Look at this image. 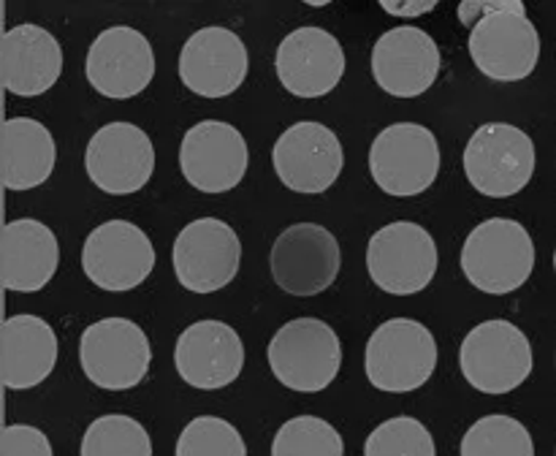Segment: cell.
Here are the masks:
<instances>
[{
  "mask_svg": "<svg viewBox=\"0 0 556 456\" xmlns=\"http://www.w3.org/2000/svg\"><path fill=\"white\" fill-rule=\"evenodd\" d=\"M470 58L494 81H521L535 71L541 36L519 0L486 3V16L470 30Z\"/></svg>",
  "mask_w": 556,
  "mask_h": 456,
  "instance_id": "2",
  "label": "cell"
},
{
  "mask_svg": "<svg viewBox=\"0 0 556 456\" xmlns=\"http://www.w3.org/2000/svg\"><path fill=\"white\" fill-rule=\"evenodd\" d=\"M364 456H438V448L418 418L396 416L375 427L364 443Z\"/></svg>",
  "mask_w": 556,
  "mask_h": 456,
  "instance_id": "28",
  "label": "cell"
},
{
  "mask_svg": "<svg viewBox=\"0 0 556 456\" xmlns=\"http://www.w3.org/2000/svg\"><path fill=\"white\" fill-rule=\"evenodd\" d=\"M462 456H535L532 434L510 416H483L462 438Z\"/></svg>",
  "mask_w": 556,
  "mask_h": 456,
  "instance_id": "25",
  "label": "cell"
},
{
  "mask_svg": "<svg viewBox=\"0 0 556 456\" xmlns=\"http://www.w3.org/2000/svg\"><path fill=\"white\" fill-rule=\"evenodd\" d=\"M248 141L223 119L195 123L179 144V168L201 193L220 195L233 190L248 174Z\"/></svg>",
  "mask_w": 556,
  "mask_h": 456,
  "instance_id": "13",
  "label": "cell"
},
{
  "mask_svg": "<svg viewBox=\"0 0 556 456\" xmlns=\"http://www.w3.org/2000/svg\"><path fill=\"white\" fill-rule=\"evenodd\" d=\"M438 3H407V5H400V3H383V11H389V14L394 16H418V14H427V11H432Z\"/></svg>",
  "mask_w": 556,
  "mask_h": 456,
  "instance_id": "31",
  "label": "cell"
},
{
  "mask_svg": "<svg viewBox=\"0 0 556 456\" xmlns=\"http://www.w3.org/2000/svg\"><path fill=\"white\" fill-rule=\"evenodd\" d=\"M440 47L427 30L400 25L386 30L372 49V76L389 96H424L438 81Z\"/></svg>",
  "mask_w": 556,
  "mask_h": 456,
  "instance_id": "19",
  "label": "cell"
},
{
  "mask_svg": "<svg viewBox=\"0 0 556 456\" xmlns=\"http://www.w3.org/2000/svg\"><path fill=\"white\" fill-rule=\"evenodd\" d=\"M85 74L101 96L114 98V101L139 96L155 76L152 43L136 27H109L90 43Z\"/></svg>",
  "mask_w": 556,
  "mask_h": 456,
  "instance_id": "16",
  "label": "cell"
},
{
  "mask_svg": "<svg viewBox=\"0 0 556 456\" xmlns=\"http://www.w3.org/2000/svg\"><path fill=\"white\" fill-rule=\"evenodd\" d=\"M269 367L286 389L318 394L342 367L340 337L320 318L288 320L269 342Z\"/></svg>",
  "mask_w": 556,
  "mask_h": 456,
  "instance_id": "4",
  "label": "cell"
},
{
  "mask_svg": "<svg viewBox=\"0 0 556 456\" xmlns=\"http://www.w3.org/2000/svg\"><path fill=\"white\" fill-rule=\"evenodd\" d=\"M532 345L510 320H486L467 331L459 347L462 375L483 394H508L532 372Z\"/></svg>",
  "mask_w": 556,
  "mask_h": 456,
  "instance_id": "6",
  "label": "cell"
},
{
  "mask_svg": "<svg viewBox=\"0 0 556 456\" xmlns=\"http://www.w3.org/2000/svg\"><path fill=\"white\" fill-rule=\"evenodd\" d=\"M465 174L472 188L489 199H510L535 174V144L510 123H486L470 136Z\"/></svg>",
  "mask_w": 556,
  "mask_h": 456,
  "instance_id": "5",
  "label": "cell"
},
{
  "mask_svg": "<svg viewBox=\"0 0 556 456\" xmlns=\"http://www.w3.org/2000/svg\"><path fill=\"white\" fill-rule=\"evenodd\" d=\"M554 269H556V253H554Z\"/></svg>",
  "mask_w": 556,
  "mask_h": 456,
  "instance_id": "32",
  "label": "cell"
},
{
  "mask_svg": "<svg viewBox=\"0 0 556 456\" xmlns=\"http://www.w3.org/2000/svg\"><path fill=\"white\" fill-rule=\"evenodd\" d=\"M271 163L288 190L315 195L326 193L337 182L345 155L334 130L315 119H304L282 130L271 150Z\"/></svg>",
  "mask_w": 556,
  "mask_h": 456,
  "instance_id": "14",
  "label": "cell"
},
{
  "mask_svg": "<svg viewBox=\"0 0 556 456\" xmlns=\"http://www.w3.org/2000/svg\"><path fill=\"white\" fill-rule=\"evenodd\" d=\"M369 174L383 193L413 199L434 185L440 174V144L418 123H394L380 130L369 150Z\"/></svg>",
  "mask_w": 556,
  "mask_h": 456,
  "instance_id": "7",
  "label": "cell"
},
{
  "mask_svg": "<svg viewBox=\"0 0 556 456\" xmlns=\"http://www.w3.org/2000/svg\"><path fill=\"white\" fill-rule=\"evenodd\" d=\"M271 456H345V443L324 418L296 416L277 429Z\"/></svg>",
  "mask_w": 556,
  "mask_h": 456,
  "instance_id": "27",
  "label": "cell"
},
{
  "mask_svg": "<svg viewBox=\"0 0 556 456\" xmlns=\"http://www.w3.org/2000/svg\"><path fill=\"white\" fill-rule=\"evenodd\" d=\"M242 242L228 223L199 217L174 239L172 266L179 286L193 293H215L237 277Z\"/></svg>",
  "mask_w": 556,
  "mask_h": 456,
  "instance_id": "11",
  "label": "cell"
},
{
  "mask_svg": "<svg viewBox=\"0 0 556 456\" xmlns=\"http://www.w3.org/2000/svg\"><path fill=\"white\" fill-rule=\"evenodd\" d=\"M0 261H3L5 291H41L58 271V237L52 228L33 217L5 223L0 231Z\"/></svg>",
  "mask_w": 556,
  "mask_h": 456,
  "instance_id": "22",
  "label": "cell"
},
{
  "mask_svg": "<svg viewBox=\"0 0 556 456\" xmlns=\"http://www.w3.org/2000/svg\"><path fill=\"white\" fill-rule=\"evenodd\" d=\"M81 456H152V440L136 418L101 416L81 438Z\"/></svg>",
  "mask_w": 556,
  "mask_h": 456,
  "instance_id": "26",
  "label": "cell"
},
{
  "mask_svg": "<svg viewBox=\"0 0 556 456\" xmlns=\"http://www.w3.org/2000/svg\"><path fill=\"white\" fill-rule=\"evenodd\" d=\"M269 266L271 277L286 293L318 296L340 275V242L318 223H296L275 239Z\"/></svg>",
  "mask_w": 556,
  "mask_h": 456,
  "instance_id": "10",
  "label": "cell"
},
{
  "mask_svg": "<svg viewBox=\"0 0 556 456\" xmlns=\"http://www.w3.org/2000/svg\"><path fill=\"white\" fill-rule=\"evenodd\" d=\"M177 456H248V445L231 421L199 416L179 434Z\"/></svg>",
  "mask_w": 556,
  "mask_h": 456,
  "instance_id": "29",
  "label": "cell"
},
{
  "mask_svg": "<svg viewBox=\"0 0 556 456\" xmlns=\"http://www.w3.org/2000/svg\"><path fill=\"white\" fill-rule=\"evenodd\" d=\"M0 157H3V188L33 190L49 179L58 161L54 139L47 125L33 117H11L0 134Z\"/></svg>",
  "mask_w": 556,
  "mask_h": 456,
  "instance_id": "24",
  "label": "cell"
},
{
  "mask_svg": "<svg viewBox=\"0 0 556 456\" xmlns=\"http://www.w3.org/2000/svg\"><path fill=\"white\" fill-rule=\"evenodd\" d=\"M0 68L9 92L22 98L41 96L63 74V49L47 27L22 22L3 33Z\"/></svg>",
  "mask_w": 556,
  "mask_h": 456,
  "instance_id": "21",
  "label": "cell"
},
{
  "mask_svg": "<svg viewBox=\"0 0 556 456\" xmlns=\"http://www.w3.org/2000/svg\"><path fill=\"white\" fill-rule=\"evenodd\" d=\"M152 239L130 220H109L92 228L81 248L87 280L103 291H134L155 269Z\"/></svg>",
  "mask_w": 556,
  "mask_h": 456,
  "instance_id": "12",
  "label": "cell"
},
{
  "mask_svg": "<svg viewBox=\"0 0 556 456\" xmlns=\"http://www.w3.org/2000/svg\"><path fill=\"white\" fill-rule=\"evenodd\" d=\"M79 362L87 380L103 391H128L144 380L152 347L144 329L128 318H103L79 337Z\"/></svg>",
  "mask_w": 556,
  "mask_h": 456,
  "instance_id": "9",
  "label": "cell"
},
{
  "mask_svg": "<svg viewBox=\"0 0 556 456\" xmlns=\"http://www.w3.org/2000/svg\"><path fill=\"white\" fill-rule=\"evenodd\" d=\"M3 369L0 378L11 391L43 383L58 364V337L38 315H11L0 329Z\"/></svg>",
  "mask_w": 556,
  "mask_h": 456,
  "instance_id": "23",
  "label": "cell"
},
{
  "mask_svg": "<svg viewBox=\"0 0 556 456\" xmlns=\"http://www.w3.org/2000/svg\"><path fill=\"white\" fill-rule=\"evenodd\" d=\"M0 456H54L47 434L30 423H11L0 434Z\"/></svg>",
  "mask_w": 556,
  "mask_h": 456,
  "instance_id": "30",
  "label": "cell"
},
{
  "mask_svg": "<svg viewBox=\"0 0 556 456\" xmlns=\"http://www.w3.org/2000/svg\"><path fill=\"white\" fill-rule=\"evenodd\" d=\"M90 182L109 195H130L155 172L152 139L134 123H109L96 130L85 152Z\"/></svg>",
  "mask_w": 556,
  "mask_h": 456,
  "instance_id": "15",
  "label": "cell"
},
{
  "mask_svg": "<svg viewBox=\"0 0 556 456\" xmlns=\"http://www.w3.org/2000/svg\"><path fill=\"white\" fill-rule=\"evenodd\" d=\"M277 79L291 96H329L345 76V52L324 27H299L277 47Z\"/></svg>",
  "mask_w": 556,
  "mask_h": 456,
  "instance_id": "18",
  "label": "cell"
},
{
  "mask_svg": "<svg viewBox=\"0 0 556 456\" xmlns=\"http://www.w3.org/2000/svg\"><path fill=\"white\" fill-rule=\"evenodd\" d=\"M174 367L193 389H226L242 372L244 345L237 331L223 320H195L179 334Z\"/></svg>",
  "mask_w": 556,
  "mask_h": 456,
  "instance_id": "20",
  "label": "cell"
},
{
  "mask_svg": "<svg viewBox=\"0 0 556 456\" xmlns=\"http://www.w3.org/2000/svg\"><path fill=\"white\" fill-rule=\"evenodd\" d=\"M438 367V342L424 324L391 318L372 331L364 351V372L378 391L407 394L427 383Z\"/></svg>",
  "mask_w": 556,
  "mask_h": 456,
  "instance_id": "3",
  "label": "cell"
},
{
  "mask_svg": "<svg viewBox=\"0 0 556 456\" xmlns=\"http://www.w3.org/2000/svg\"><path fill=\"white\" fill-rule=\"evenodd\" d=\"M248 47L228 27H201L179 52V79L201 98L237 92L248 79Z\"/></svg>",
  "mask_w": 556,
  "mask_h": 456,
  "instance_id": "17",
  "label": "cell"
},
{
  "mask_svg": "<svg viewBox=\"0 0 556 456\" xmlns=\"http://www.w3.org/2000/svg\"><path fill=\"white\" fill-rule=\"evenodd\" d=\"M438 244L432 233L410 220L389 223L367 244V269L375 286L391 296H413L438 275Z\"/></svg>",
  "mask_w": 556,
  "mask_h": 456,
  "instance_id": "8",
  "label": "cell"
},
{
  "mask_svg": "<svg viewBox=\"0 0 556 456\" xmlns=\"http://www.w3.org/2000/svg\"><path fill=\"white\" fill-rule=\"evenodd\" d=\"M535 242L519 220L492 217L470 231L462 248V271L483 293L503 296L530 280Z\"/></svg>",
  "mask_w": 556,
  "mask_h": 456,
  "instance_id": "1",
  "label": "cell"
}]
</instances>
